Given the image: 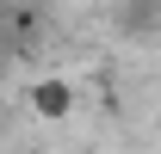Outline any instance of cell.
I'll use <instances>...</instances> for the list:
<instances>
[{
    "instance_id": "cell-3",
    "label": "cell",
    "mask_w": 161,
    "mask_h": 154,
    "mask_svg": "<svg viewBox=\"0 0 161 154\" xmlns=\"http://www.w3.org/2000/svg\"><path fill=\"white\" fill-rule=\"evenodd\" d=\"M31 105H37L43 117H62L68 105H75V93H68V80H43L37 93H31Z\"/></svg>"
},
{
    "instance_id": "cell-1",
    "label": "cell",
    "mask_w": 161,
    "mask_h": 154,
    "mask_svg": "<svg viewBox=\"0 0 161 154\" xmlns=\"http://www.w3.org/2000/svg\"><path fill=\"white\" fill-rule=\"evenodd\" d=\"M31 43V6L25 0H0V68Z\"/></svg>"
},
{
    "instance_id": "cell-2",
    "label": "cell",
    "mask_w": 161,
    "mask_h": 154,
    "mask_svg": "<svg viewBox=\"0 0 161 154\" xmlns=\"http://www.w3.org/2000/svg\"><path fill=\"white\" fill-rule=\"evenodd\" d=\"M118 31L155 43L161 37V0H118Z\"/></svg>"
}]
</instances>
